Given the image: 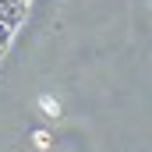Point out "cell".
<instances>
[{"instance_id":"6da1fadb","label":"cell","mask_w":152,"mask_h":152,"mask_svg":"<svg viewBox=\"0 0 152 152\" xmlns=\"http://www.w3.org/2000/svg\"><path fill=\"white\" fill-rule=\"evenodd\" d=\"M28 7H32V0H0V57L7 53L14 32L28 18Z\"/></svg>"}]
</instances>
